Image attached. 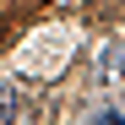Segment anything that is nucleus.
Segmentation results:
<instances>
[{
  "instance_id": "nucleus-2",
  "label": "nucleus",
  "mask_w": 125,
  "mask_h": 125,
  "mask_svg": "<svg viewBox=\"0 0 125 125\" xmlns=\"http://www.w3.org/2000/svg\"><path fill=\"white\" fill-rule=\"evenodd\" d=\"M93 125H125V114H120V109H98V114H93Z\"/></svg>"
},
{
  "instance_id": "nucleus-1",
  "label": "nucleus",
  "mask_w": 125,
  "mask_h": 125,
  "mask_svg": "<svg viewBox=\"0 0 125 125\" xmlns=\"http://www.w3.org/2000/svg\"><path fill=\"white\" fill-rule=\"evenodd\" d=\"M22 120H27V109H22L11 93H0V125H22Z\"/></svg>"
}]
</instances>
